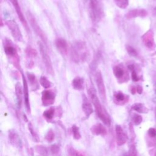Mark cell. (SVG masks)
<instances>
[{
	"label": "cell",
	"instance_id": "1",
	"mask_svg": "<svg viewBox=\"0 0 156 156\" xmlns=\"http://www.w3.org/2000/svg\"><path fill=\"white\" fill-rule=\"evenodd\" d=\"M87 92L90 99L94 105L97 115L105 125L109 126L111 123V119L109 115L103 109L101 102L98 98L97 92H96L94 88L90 87L88 89Z\"/></svg>",
	"mask_w": 156,
	"mask_h": 156
},
{
	"label": "cell",
	"instance_id": "2",
	"mask_svg": "<svg viewBox=\"0 0 156 156\" xmlns=\"http://www.w3.org/2000/svg\"><path fill=\"white\" fill-rule=\"evenodd\" d=\"M71 57L76 63L86 61L88 57L87 46L85 42H76L71 46Z\"/></svg>",
	"mask_w": 156,
	"mask_h": 156
},
{
	"label": "cell",
	"instance_id": "3",
	"mask_svg": "<svg viewBox=\"0 0 156 156\" xmlns=\"http://www.w3.org/2000/svg\"><path fill=\"white\" fill-rule=\"evenodd\" d=\"M4 53L9 61L17 69L20 70V59L14 43L8 39H4L3 42Z\"/></svg>",
	"mask_w": 156,
	"mask_h": 156
},
{
	"label": "cell",
	"instance_id": "4",
	"mask_svg": "<svg viewBox=\"0 0 156 156\" xmlns=\"http://www.w3.org/2000/svg\"><path fill=\"white\" fill-rule=\"evenodd\" d=\"M90 15L94 23L100 22L104 16L102 0H89Z\"/></svg>",
	"mask_w": 156,
	"mask_h": 156
},
{
	"label": "cell",
	"instance_id": "5",
	"mask_svg": "<svg viewBox=\"0 0 156 156\" xmlns=\"http://www.w3.org/2000/svg\"><path fill=\"white\" fill-rule=\"evenodd\" d=\"M26 15H27V17L28 18L30 25L31 26L32 28L33 29L35 34H37L40 38L41 40L44 43V44L46 46H47L48 45V39H47L46 35H45L43 31L41 29V28L39 25V24L37 22V21H36L35 17L31 12H28L26 13Z\"/></svg>",
	"mask_w": 156,
	"mask_h": 156
},
{
	"label": "cell",
	"instance_id": "6",
	"mask_svg": "<svg viewBox=\"0 0 156 156\" xmlns=\"http://www.w3.org/2000/svg\"><path fill=\"white\" fill-rule=\"evenodd\" d=\"M39 46L40 53L42 57L43 64L45 65V69L46 70V72L49 75L53 76L54 75V71L51 58L50 56L48 54L47 52L46 51L43 44H42L41 42H39Z\"/></svg>",
	"mask_w": 156,
	"mask_h": 156
},
{
	"label": "cell",
	"instance_id": "7",
	"mask_svg": "<svg viewBox=\"0 0 156 156\" xmlns=\"http://www.w3.org/2000/svg\"><path fill=\"white\" fill-rule=\"evenodd\" d=\"M6 25L11 31L12 35L17 42L23 41V35L18 24L14 20H7L6 21Z\"/></svg>",
	"mask_w": 156,
	"mask_h": 156
},
{
	"label": "cell",
	"instance_id": "8",
	"mask_svg": "<svg viewBox=\"0 0 156 156\" xmlns=\"http://www.w3.org/2000/svg\"><path fill=\"white\" fill-rule=\"evenodd\" d=\"M113 72L115 77L119 83H123L128 81V73L122 64L115 65L113 68Z\"/></svg>",
	"mask_w": 156,
	"mask_h": 156
},
{
	"label": "cell",
	"instance_id": "9",
	"mask_svg": "<svg viewBox=\"0 0 156 156\" xmlns=\"http://www.w3.org/2000/svg\"><path fill=\"white\" fill-rule=\"evenodd\" d=\"M94 79L96 83H97V88L98 90V92L100 94V97L101 99L105 101L106 100V91H105V87L103 80V77L102 75L101 72L100 71H97L96 72Z\"/></svg>",
	"mask_w": 156,
	"mask_h": 156
},
{
	"label": "cell",
	"instance_id": "10",
	"mask_svg": "<svg viewBox=\"0 0 156 156\" xmlns=\"http://www.w3.org/2000/svg\"><path fill=\"white\" fill-rule=\"evenodd\" d=\"M56 93L54 90H46L42 93V102L44 106H49L54 104Z\"/></svg>",
	"mask_w": 156,
	"mask_h": 156
},
{
	"label": "cell",
	"instance_id": "11",
	"mask_svg": "<svg viewBox=\"0 0 156 156\" xmlns=\"http://www.w3.org/2000/svg\"><path fill=\"white\" fill-rule=\"evenodd\" d=\"M9 1L11 3V4H12L13 7H14V9L16 11V13L18 17V18L20 20L21 23H22V25H23L24 27L26 28L27 31H29V27L28 25V23L26 20L25 16H24V15L22 12V10L21 9L20 6L19 4L18 1V0H9Z\"/></svg>",
	"mask_w": 156,
	"mask_h": 156
},
{
	"label": "cell",
	"instance_id": "12",
	"mask_svg": "<svg viewBox=\"0 0 156 156\" xmlns=\"http://www.w3.org/2000/svg\"><path fill=\"white\" fill-rule=\"evenodd\" d=\"M115 133L116 143L118 146H122L126 143L127 137L126 133L124 132L122 127L119 125H116L115 126Z\"/></svg>",
	"mask_w": 156,
	"mask_h": 156
},
{
	"label": "cell",
	"instance_id": "13",
	"mask_svg": "<svg viewBox=\"0 0 156 156\" xmlns=\"http://www.w3.org/2000/svg\"><path fill=\"white\" fill-rule=\"evenodd\" d=\"M22 79H23V94H24V99H25V104L26 108V110L28 113L31 112V105L29 102V89L28 82L22 73Z\"/></svg>",
	"mask_w": 156,
	"mask_h": 156
},
{
	"label": "cell",
	"instance_id": "14",
	"mask_svg": "<svg viewBox=\"0 0 156 156\" xmlns=\"http://www.w3.org/2000/svg\"><path fill=\"white\" fill-rule=\"evenodd\" d=\"M82 108L83 112H84L85 115L87 118H89L93 112L92 104L85 94H83L82 96Z\"/></svg>",
	"mask_w": 156,
	"mask_h": 156
},
{
	"label": "cell",
	"instance_id": "15",
	"mask_svg": "<svg viewBox=\"0 0 156 156\" xmlns=\"http://www.w3.org/2000/svg\"><path fill=\"white\" fill-rule=\"evenodd\" d=\"M56 46L60 53H61L64 56L67 54L68 51V45L66 40L63 38H58L56 40Z\"/></svg>",
	"mask_w": 156,
	"mask_h": 156
},
{
	"label": "cell",
	"instance_id": "16",
	"mask_svg": "<svg viewBox=\"0 0 156 156\" xmlns=\"http://www.w3.org/2000/svg\"><path fill=\"white\" fill-rule=\"evenodd\" d=\"M128 100V96L124 94L122 92H116L114 94V101L117 105H124L127 103Z\"/></svg>",
	"mask_w": 156,
	"mask_h": 156
},
{
	"label": "cell",
	"instance_id": "17",
	"mask_svg": "<svg viewBox=\"0 0 156 156\" xmlns=\"http://www.w3.org/2000/svg\"><path fill=\"white\" fill-rule=\"evenodd\" d=\"M142 41L145 45L149 48H152L154 44V33L151 30H149L145 34H144L141 37Z\"/></svg>",
	"mask_w": 156,
	"mask_h": 156
},
{
	"label": "cell",
	"instance_id": "18",
	"mask_svg": "<svg viewBox=\"0 0 156 156\" xmlns=\"http://www.w3.org/2000/svg\"><path fill=\"white\" fill-rule=\"evenodd\" d=\"M148 15L147 11L145 9H133L129 11L126 14L127 19H131L136 17H145Z\"/></svg>",
	"mask_w": 156,
	"mask_h": 156
},
{
	"label": "cell",
	"instance_id": "19",
	"mask_svg": "<svg viewBox=\"0 0 156 156\" xmlns=\"http://www.w3.org/2000/svg\"><path fill=\"white\" fill-rule=\"evenodd\" d=\"M90 130L92 133L95 135H102L104 136L107 134V130L105 127L101 123H97L93 125Z\"/></svg>",
	"mask_w": 156,
	"mask_h": 156
},
{
	"label": "cell",
	"instance_id": "20",
	"mask_svg": "<svg viewBox=\"0 0 156 156\" xmlns=\"http://www.w3.org/2000/svg\"><path fill=\"white\" fill-rule=\"evenodd\" d=\"M9 138L12 145H13L14 146L17 147L21 146V142L20 137L15 131H11V130L9 131Z\"/></svg>",
	"mask_w": 156,
	"mask_h": 156
},
{
	"label": "cell",
	"instance_id": "21",
	"mask_svg": "<svg viewBox=\"0 0 156 156\" xmlns=\"http://www.w3.org/2000/svg\"><path fill=\"white\" fill-rule=\"evenodd\" d=\"M83 84L84 81L81 77L76 76L72 81V87L76 90H82L83 89Z\"/></svg>",
	"mask_w": 156,
	"mask_h": 156
},
{
	"label": "cell",
	"instance_id": "22",
	"mask_svg": "<svg viewBox=\"0 0 156 156\" xmlns=\"http://www.w3.org/2000/svg\"><path fill=\"white\" fill-rule=\"evenodd\" d=\"M131 109L141 114H147L149 112V109L142 103H135L133 104L131 107Z\"/></svg>",
	"mask_w": 156,
	"mask_h": 156
},
{
	"label": "cell",
	"instance_id": "23",
	"mask_svg": "<svg viewBox=\"0 0 156 156\" xmlns=\"http://www.w3.org/2000/svg\"><path fill=\"white\" fill-rule=\"evenodd\" d=\"M15 92L17 95V98L18 105L20 107L22 103V99H23V89L20 84V82H17L15 85Z\"/></svg>",
	"mask_w": 156,
	"mask_h": 156
},
{
	"label": "cell",
	"instance_id": "24",
	"mask_svg": "<svg viewBox=\"0 0 156 156\" xmlns=\"http://www.w3.org/2000/svg\"><path fill=\"white\" fill-rule=\"evenodd\" d=\"M27 75V77L28 79V81H29V83L31 86L34 87V90H36L38 89V82H37V80L36 79V77L35 76V75H34L33 73H26Z\"/></svg>",
	"mask_w": 156,
	"mask_h": 156
},
{
	"label": "cell",
	"instance_id": "25",
	"mask_svg": "<svg viewBox=\"0 0 156 156\" xmlns=\"http://www.w3.org/2000/svg\"><path fill=\"white\" fill-rule=\"evenodd\" d=\"M35 149L38 154L41 155L42 156H48L49 151L48 148L44 146L37 145L35 148Z\"/></svg>",
	"mask_w": 156,
	"mask_h": 156
},
{
	"label": "cell",
	"instance_id": "26",
	"mask_svg": "<svg viewBox=\"0 0 156 156\" xmlns=\"http://www.w3.org/2000/svg\"><path fill=\"white\" fill-rule=\"evenodd\" d=\"M40 85L45 89H50L53 86V83L47 79L46 77L44 76H42L40 77Z\"/></svg>",
	"mask_w": 156,
	"mask_h": 156
},
{
	"label": "cell",
	"instance_id": "27",
	"mask_svg": "<svg viewBox=\"0 0 156 156\" xmlns=\"http://www.w3.org/2000/svg\"><path fill=\"white\" fill-rule=\"evenodd\" d=\"M55 114V109L54 107H51L49 109L45 111L43 114V117L46 119L47 120H50V119H53L54 117V115Z\"/></svg>",
	"mask_w": 156,
	"mask_h": 156
},
{
	"label": "cell",
	"instance_id": "28",
	"mask_svg": "<svg viewBox=\"0 0 156 156\" xmlns=\"http://www.w3.org/2000/svg\"><path fill=\"white\" fill-rule=\"evenodd\" d=\"M26 54L28 58H34L37 56V52L31 46H28L26 49Z\"/></svg>",
	"mask_w": 156,
	"mask_h": 156
},
{
	"label": "cell",
	"instance_id": "29",
	"mask_svg": "<svg viewBox=\"0 0 156 156\" xmlns=\"http://www.w3.org/2000/svg\"><path fill=\"white\" fill-rule=\"evenodd\" d=\"M129 0H114L115 4L120 9H126L129 5Z\"/></svg>",
	"mask_w": 156,
	"mask_h": 156
},
{
	"label": "cell",
	"instance_id": "30",
	"mask_svg": "<svg viewBox=\"0 0 156 156\" xmlns=\"http://www.w3.org/2000/svg\"><path fill=\"white\" fill-rule=\"evenodd\" d=\"M68 156H85L82 152L76 150L72 147H70L68 149Z\"/></svg>",
	"mask_w": 156,
	"mask_h": 156
},
{
	"label": "cell",
	"instance_id": "31",
	"mask_svg": "<svg viewBox=\"0 0 156 156\" xmlns=\"http://www.w3.org/2000/svg\"><path fill=\"white\" fill-rule=\"evenodd\" d=\"M72 133H73V137L76 140H79L81 137V135L79 132V129L76 125H73L72 126Z\"/></svg>",
	"mask_w": 156,
	"mask_h": 156
},
{
	"label": "cell",
	"instance_id": "32",
	"mask_svg": "<svg viewBox=\"0 0 156 156\" xmlns=\"http://www.w3.org/2000/svg\"><path fill=\"white\" fill-rule=\"evenodd\" d=\"M28 129H29V130L30 131V133H31V134L32 135L34 140L36 142H39V141H40L39 137L38 134H37V133H36V132L35 131V130L34 129L33 126H32L31 123H29V126H28Z\"/></svg>",
	"mask_w": 156,
	"mask_h": 156
},
{
	"label": "cell",
	"instance_id": "33",
	"mask_svg": "<svg viewBox=\"0 0 156 156\" xmlns=\"http://www.w3.org/2000/svg\"><path fill=\"white\" fill-rule=\"evenodd\" d=\"M126 49L127 51V53L130 56H133V57H136L138 55L137 51V50L133 48V46H131L130 45H126Z\"/></svg>",
	"mask_w": 156,
	"mask_h": 156
},
{
	"label": "cell",
	"instance_id": "34",
	"mask_svg": "<svg viewBox=\"0 0 156 156\" xmlns=\"http://www.w3.org/2000/svg\"><path fill=\"white\" fill-rule=\"evenodd\" d=\"M54 133L52 129H50L45 136L46 140L48 142H52L54 140Z\"/></svg>",
	"mask_w": 156,
	"mask_h": 156
},
{
	"label": "cell",
	"instance_id": "35",
	"mask_svg": "<svg viewBox=\"0 0 156 156\" xmlns=\"http://www.w3.org/2000/svg\"><path fill=\"white\" fill-rule=\"evenodd\" d=\"M126 155L127 156H137V151L135 145H132L130 146L128 153Z\"/></svg>",
	"mask_w": 156,
	"mask_h": 156
},
{
	"label": "cell",
	"instance_id": "36",
	"mask_svg": "<svg viewBox=\"0 0 156 156\" xmlns=\"http://www.w3.org/2000/svg\"><path fill=\"white\" fill-rule=\"evenodd\" d=\"M143 121L142 116L138 114H134L133 116V122L135 125L137 126L141 123Z\"/></svg>",
	"mask_w": 156,
	"mask_h": 156
},
{
	"label": "cell",
	"instance_id": "37",
	"mask_svg": "<svg viewBox=\"0 0 156 156\" xmlns=\"http://www.w3.org/2000/svg\"><path fill=\"white\" fill-rule=\"evenodd\" d=\"M131 76H132V79H133V81L134 82H138L140 79L139 77L138 76L136 71L135 70L132 71V74H131Z\"/></svg>",
	"mask_w": 156,
	"mask_h": 156
},
{
	"label": "cell",
	"instance_id": "38",
	"mask_svg": "<svg viewBox=\"0 0 156 156\" xmlns=\"http://www.w3.org/2000/svg\"><path fill=\"white\" fill-rule=\"evenodd\" d=\"M59 147L56 145H54L51 147V151L53 154H57L59 152Z\"/></svg>",
	"mask_w": 156,
	"mask_h": 156
},
{
	"label": "cell",
	"instance_id": "39",
	"mask_svg": "<svg viewBox=\"0 0 156 156\" xmlns=\"http://www.w3.org/2000/svg\"><path fill=\"white\" fill-rule=\"evenodd\" d=\"M148 133L150 137H156V129L154 128H150L148 130Z\"/></svg>",
	"mask_w": 156,
	"mask_h": 156
},
{
	"label": "cell",
	"instance_id": "40",
	"mask_svg": "<svg viewBox=\"0 0 156 156\" xmlns=\"http://www.w3.org/2000/svg\"><path fill=\"white\" fill-rule=\"evenodd\" d=\"M136 89H137V92L138 94H141L142 93V92H143V88H142L141 86H138L137 87H136Z\"/></svg>",
	"mask_w": 156,
	"mask_h": 156
},
{
	"label": "cell",
	"instance_id": "41",
	"mask_svg": "<svg viewBox=\"0 0 156 156\" xmlns=\"http://www.w3.org/2000/svg\"><path fill=\"white\" fill-rule=\"evenodd\" d=\"M136 92H137V89H136V87H134L132 88V89H131V93H132V94H135L136 93Z\"/></svg>",
	"mask_w": 156,
	"mask_h": 156
},
{
	"label": "cell",
	"instance_id": "42",
	"mask_svg": "<svg viewBox=\"0 0 156 156\" xmlns=\"http://www.w3.org/2000/svg\"><path fill=\"white\" fill-rule=\"evenodd\" d=\"M155 156H156V152H155V155H154Z\"/></svg>",
	"mask_w": 156,
	"mask_h": 156
},
{
	"label": "cell",
	"instance_id": "43",
	"mask_svg": "<svg viewBox=\"0 0 156 156\" xmlns=\"http://www.w3.org/2000/svg\"><path fill=\"white\" fill-rule=\"evenodd\" d=\"M123 156H127V155H126V154H125V155H123Z\"/></svg>",
	"mask_w": 156,
	"mask_h": 156
}]
</instances>
